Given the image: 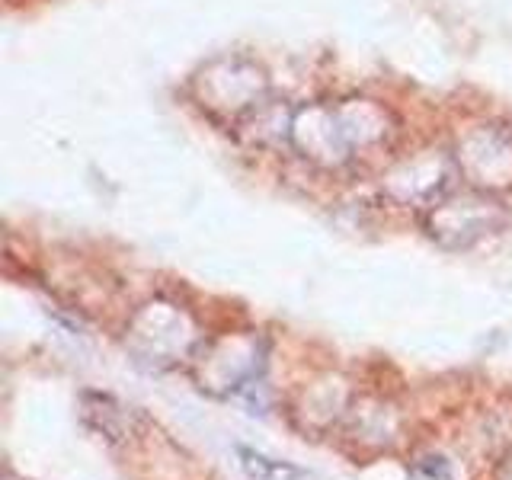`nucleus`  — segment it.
<instances>
[{
	"mask_svg": "<svg viewBox=\"0 0 512 480\" xmlns=\"http://www.w3.org/2000/svg\"><path fill=\"white\" fill-rule=\"evenodd\" d=\"M455 176H458L455 154L429 148L407 160H397V164L381 176V189L404 205L429 208L432 202H439L442 196L452 192Z\"/></svg>",
	"mask_w": 512,
	"mask_h": 480,
	"instance_id": "nucleus-5",
	"label": "nucleus"
},
{
	"mask_svg": "<svg viewBox=\"0 0 512 480\" xmlns=\"http://www.w3.org/2000/svg\"><path fill=\"white\" fill-rule=\"evenodd\" d=\"M292 119L295 106H285V100H263L256 109H250L244 119L234 125V135L253 148H292Z\"/></svg>",
	"mask_w": 512,
	"mask_h": 480,
	"instance_id": "nucleus-6",
	"label": "nucleus"
},
{
	"mask_svg": "<svg viewBox=\"0 0 512 480\" xmlns=\"http://www.w3.org/2000/svg\"><path fill=\"white\" fill-rule=\"evenodd\" d=\"M192 96L202 112L234 128L250 109L269 100V77L244 55H221L192 77Z\"/></svg>",
	"mask_w": 512,
	"mask_h": 480,
	"instance_id": "nucleus-2",
	"label": "nucleus"
},
{
	"mask_svg": "<svg viewBox=\"0 0 512 480\" xmlns=\"http://www.w3.org/2000/svg\"><path fill=\"white\" fill-rule=\"evenodd\" d=\"M394 138V116L381 103L365 100H317L295 106L292 148L324 170L349 167L359 154L381 148Z\"/></svg>",
	"mask_w": 512,
	"mask_h": 480,
	"instance_id": "nucleus-1",
	"label": "nucleus"
},
{
	"mask_svg": "<svg viewBox=\"0 0 512 480\" xmlns=\"http://www.w3.org/2000/svg\"><path fill=\"white\" fill-rule=\"evenodd\" d=\"M455 164L464 183L480 192L512 189V125L484 122L464 132L455 144Z\"/></svg>",
	"mask_w": 512,
	"mask_h": 480,
	"instance_id": "nucleus-4",
	"label": "nucleus"
},
{
	"mask_svg": "<svg viewBox=\"0 0 512 480\" xmlns=\"http://www.w3.org/2000/svg\"><path fill=\"white\" fill-rule=\"evenodd\" d=\"M426 231L432 240H439L442 247H471L474 240L490 234L506 221L503 202L493 192L480 189H464V192H448L439 202L426 208Z\"/></svg>",
	"mask_w": 512,
	"mask_h": 480,
	"instance_id": "nucleus-3",
	"label": "nucleus"
},
{
	"mask_svg": "<svg viewBox=\"0 0 512 480\" xmlns=\"http://www.w3.org/2000/svg\"><path fill=\"white\" fill-rule=\"evenodd\" d=\"M237 458H240V468L250 480H317L308 468H298L292 461H279V458H269L263 452L247 445H237Z\"/></svg>",
	"mask_w": 512,
	"mask_h": 480,
	"instance_id": "nucleus-7",
	"label": "nucleus"
}]
</instances>
